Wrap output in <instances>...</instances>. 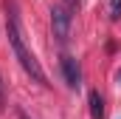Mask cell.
Here are the masks:
<instances>
[{
  "instance_id": "cell-1",
  "label": "cell",
  "mask_w": 121,
  "mask_h": 119,
  "mask_svg": "<svg viewBox=\"0 0 121 119\" xmlns=\"http://www.w3.org/2000/svg\"><path fill=\"white\" fill-rule=\"evenodd\" d=\"M9 43H11V51H14V57L20 60V65H23V71L28 74L34 82H39V85H48V77H45V71H42V65L37 62V57L28 51V45H26V40H23V29H20V17H17V11L11 9L9 11Z\"/></svg>"
},
{
  "instance_id": "cell-2",
  "label": "cell",
  "mask_w": 121,
  "mask_h": 119,
  "mask_svg": "<svg viewBox=\"0 0 121 119\" xmlns=\"http://www.w3.org/2000/svg\"><path fill=\"white\" fill-rule=\"evenodd\" d=\"M51 29H54V37L65 43L70 37V11L65 6H54L51 9Z\"/></svg>"
},
{
  "instance_id": "cell-3",
  "label": "cell",
  "mask_w": 121,
  "mask_h": 119,
  "mask_svg": "<svg viewBox=\"0 0 121 119\" xmlns=\"http://www.w3.org/2000/svg\"><path fill=\"white\" fill-rule=\"evenodd\" d=\"M59 65H62V77H65L68 88H79V85H82V68H79V62H76V57L65 54Z\"/></svg>"
},
{
  "instance_id": "cell-4",
  "label": "cell",
  "mask_w": 121,
  "mask_h": 119,
  "mask_svg": "<svg viewBox=\"0 0 121 119\" xmlns=\"http://www.w3.org/2000/svg\"><path fill=\"white\" fill-rule=\"evenodd\" d=\"M87 105H90V119H104V99L99 91H90Z\"/></svg>"
},
{
  "instance_id": "cell-5",
  "label": "cell",
  "mask_w": 121,
  "mask_h": 119,
  "mask_svg": "<svg viewBox=\"0 0 121 119\" xmlns=\"http://www.w3.org/2000/svg\"><path fill=\"white\" fill-rule=\"evenodd\" d=\"M110 17H113V20L121 17V0H110Z\"/></svg>"
},
{
  "instance_id": "cell-6",
  "label": "cell",
  "mask_w": 121,
  "mask_h": 119,
  "mask_svg": "<svg viewBox=\"0 0 121 119\" xmlns=\"http://www.w3.org/2000/svg\"><path fill=\"white\" fill-rule=\"evenodd\" d=\"M3 99H6V85H3V77H0V105H3Z\"/></svg>"
},
{
  "instance_id": "cell-7",
  "label": "cell",
  "mask_w": 121,
  "mask_h": 119,
  "mask_svg": "<svg viewBox=\"0 0 121 119\" xmlns=\"http://www.w3.org/2000/svg\"><path fill=\"white\" fill-rule=\"evenodd\" d=\"M17 119H28V114L26 111H17Z\"/></svg>"
},
{
  "instance_id": "cell-8",
  "label": "cell",
  "mask_w": 121,
  "mask_h": 119,
  "mask_svg": "<svg viewBox=\"0 0 121 119\" xmlns=\"http://www.w3.org/2000/svg\"><path fill=\"white\" fill-rule=\"evenodd\" d=\"M118 82H121V71H118Z\"/></svg>"
}]
</instances>
